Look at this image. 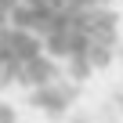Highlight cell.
Returning <instances> with one entry per match:
<instances>
[{"label": "cell", "instance_id": "obj_7", "mask_svg": "<svg viewBox=\"0 0 123 123\" xmlns=\"http://www.w3.org/2000/svg\"><path fill=\"white\" fill-rule=\"evenodd\" d=\"M0 123H18V112L11 101H0Z\"/></svg>", "mask_w": 123, "mask_h": 123}, {"label": "cell", "instance_id": "obj_4", "mask_svg": "<svg viewBox=\"0 0 123 123\" xmlns=\"http://www.w3.org/2000/svg\"><path fill=\"white\" fill-rule=\"evenodd\" d=\"M83 54H87V62H91V65H94V73H101V69H109V65H112L116 43H98V40H91Z\"/></svg>", "mask_w": 123, "mask_h": 123}, {"label": "cell", "instance_id": "obj_1", "mask_svg": "<svg viewBox=\"0 0 123 123\" xmlns=\"http://www.w3.org/2000/svg\"><path fill=\"white\" fill-rule=\"evenodd\" d=\"M76 80H51V83H40V87H29V105L47 112V116H62L69 112V105L76 101Z\"/></svg>", "mask_w": 123, "mask_h": 123}, {"label": "cell", "instance_id": "obj_2", "mask_svg": "<svg viewBox=\"0 0 123 123\" xmlns=\"http://www.w3.org/2000/svg\"><path fill=\"white\" fill-rule=\"evenodd\" d=\"M83 22H87L91 40H98V43L119 40V11L116 7H91V11H83Z\"/></svg>", "mask_w": 123, "mask_h": 123}, {"label": "cell", "instance_id": "obj_3", "mask_svg": "<svg viewBox=\"0 0 123 123\" xmlns=\"http://www.w3.org/2000/svg\"><path fill=\"white\" fill-rule=\"evenodd\" d=\"M51 80H58V62H54V54L40 51V54H33V58L22 62V73H18V83L22 87H40V83H51Z\"/></svg>", "mask_w": 123, "mask_h": 123}, {"label": "cell", "instance_id": "obj_5", "mask_svg": "<svg viewBox=\"0 0 123 123\" xmlns=\"http://www.w3.org/2000/svg\"><path fill=\"white\" fill-rule=\"evenodd\" d=\"M65 73H69V80L83 83V80L94 73V65L87 62V54H83V51H76V54H69V58H65Z\"/></svg>", "mask_w": 123, "mask_h": 123}, {"label": "cell", "instance_id": "obj_6", "mask_svg": "<svg viewBox=\"0 0 123 123\" xmlns=\"http://www.w3.org/2000/svg\"><path fill=\"white\" fill-rule=\"evenodd\" d=\"M73 11H91V7H112V0H69Z\"/></svg>", "mask_w": 123, "mask_h": 123}, {"label": "cell", "instance_id": "obj_8", "mask_svg": "<svg viewBox=\"0 0 123 123\" xmlns=\"http://www.w3.org/2000/svg\"><path fill=\"white\" fill-rule=\"evenodd\" d=\"M51 4H54V7H69V0H51Z\"/></svg>", "mask_w": 123, "mask_h": 123}]
</instances>
